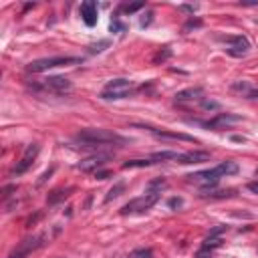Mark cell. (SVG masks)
Instances as JSON below:
<instances>
[{
    "mask_svg": "<svg viewBox=\"0 0 258 258\" xmlns=\"http://www.w3.org/2000/svg\"><path fill=\"white\" fill-rule=\"evenodd\" d=\"M77 139L83 143V147H97V145H109V143H125V139L109 129H83Z\"/></svg>",
    "mask_w": 258,
    "mask_h": 258,
    "instance_id": "1",
    "label": "cell"
},
{
    "mask_svg": "<svg viewBox=\"0 0 258 258\" xmlns=\"http://www.w3.org/2000/svg\"><path fill=\"white\" fill-rule=\"evenodd\" d=\"M79 62H81L79 56H50V58L32 60L30 64H26V71L28 73H44L54 67H69V64H79Z\"/></svg>",
    "mask_w": 258,
    "mask_h": 258,
    "instance_id": "2",
    "label": "cell"
},
{
    "mask_svg": "<svg viewBox=\"0 0 258 258\" xmlns=\"http://www.w3.org/2000/svg\"><path fill=\"white\" fill-rule=\"evenodd\" d=\"M157 202H159V191H147V194H143V196H139V198L127 202V204L121 208V214H125V216H127V214H143V212H147L149 208H153Z\"/></svg>",
    "mask_w": 258,
    "mask_h": 258,
    "instance_id": "3",
    "label": "cell"
},
{
    "mask_svg": "<svg viewBox=\"0 0 258 258\" xmlns=\"http://www.w3.org/2000/svg\"><path fill=\"white\" fill-rule=\"evenodd\" d=\"M131 91H133V83L131 81H127V79H113L101 91V99H107V101H111V99H125V97L131 95Z\"/></svg>",
    "mask_w": 258,
    "mask_h": 258,
    "instance_id": "4",
    "label": "cell"
},
{
    "mask_svg": "<svg viewBox=\"0 0 258 258\" xmlns=\"http://www.w3.org/2000/svg\"><path fill=\"white\" fill-rule=\"evenodd\" d=\"M220 171H218V167H212V169H204V171H196V173H191V175H187V179L191 181V183H198V185H202V187H214L218 181H220Z\"/></svg>",
    "mask_w": 258,
    "mask_h": 258,
    "instance_id": "5",
    "label": "cell"
},
{
    "mask_svg": "<svg viewBox=\"0 0 258 258\" xmlns=\"http://www.w3.org/2000/svg\"><path fill=\"white\" fill-rule=\"evenodd\" d=\"M38 151H40V147H38V143H30L28 147H26V151H24V155L20 157V161L14 165V169H12V175H22L32 163H34V159H36V155H38Z\"/></svg>",
    "mask_w": 258,
    "mask_h": 258,
    "instance_id": "6",
    "label": "cell"
},
{
    "mask_svg": "<svg viewBox=\"0 0 258 258\" xmlns=\"http://www.w3.org/2000/svg\"><path fill=\"white\" fill-rule=\"evenodd\" d=\"M222 40L228 42L226 52L230 56H244L248 52V48H250V42H248L246 36H224Z\"/></svg>",
    "mask_w": 258,
    "mask_h": 258,
    "instance_id": "7",
    "label": "cell"
},
{
    "mask_svg": "<svg viewBox=\"0 0 258 258\" xmlns=\"http://www.w3.org/2000/svg\"><path fill=\"white\" fill-rule=\"evenodd\" d=\"M111 159V153H93V155H89V157H85L83 161H79V169L81 171H85V173H89V171H97L101 165H105L107 161Z\"/></svg>",
    "mask_w": 258,
    "mask_h": 258,
    "instance_id": "8",
    "label": "cell"
},
{
    "mask_svg": "<svg viewBox=\"0 0 258 258\" xmlns=\"http://www.w3.org/2000/svg\"><path fill=\"white\" fill-rule=\"evenodd\" d=\"M42 240H44V236H42V234L32 236V238H26V240H24V242H20V246L10 254V258H26L32 250H36L38 246H42Z\"/></svg>",
    "mask_w": 258,
    "mask_h": 258,
    "instance_id": "9",
    "label": "cell"
},
{
    "mask_svg": "<svg viewBox=\"0 0 258 258\" xmlns=\"http://www.w3.org/2000/svg\"><path fill=\"white\" fill-rule=\"evenodd\" d=\"M42 87L48 89L50 93H56V95H64V93H69L73 89L71 81L64 79V77H48V79L42 81Z\"/></svg>",
    "mask_w": 258,
    "mask_h": 258,
    "instance_id": "10",
    "label": "cell"
},
{
    "mask_svg": "<svg viewBox=\"0 0 258 258\" xmlns=\"http://www.w3.org/2000/svg\"><path fill=\"white\" fill-rule=\"evenodd\" d=\"M194 101H204V89L202 87H189V89L175 93V103H194Z\"/></svg>",
    "mask_w": 258,
    "mask_h": 258,
    "instance_id": "11",
    "label": "cell"
},
{
    "mask_svg": "<svg viewBox=\"0 0 258 258\" xmlns=\"http://www.w3.org/2000/svg\"><path fill=\"white\" fill-rule=\"evenodd\" d=\"M238 121H242V117H238V115H230V113H220V115H216L212 121H208V123H206V127L222 129V127H228V125L238 123Z\"/></svg>",
    "mask_w": 258,
    "mask_h": 258,
    "instance_id": "12",
    "label": "cell"
},
{
    "mask_svg": "<svg viewBox=\"0 0 258 258\" xmlns=\"http://www.w3.org/2000/svg\"><path fill=\"white\" fill-rule=\"evenodd\" d=\"M81 18L87 26H95L97 24V4L87 0L81 4Z\"/></svg>",
    "mask_w": 258,
    "mask_h": 258,
    "instance_id": "13",
    "label": "cell"
},
{
    "mask_svg": "<svg viewBox=\"0 0 258 258\" xmlns=\"http://www.w3.org/2000/svg\"><path fill=\"white\" fill-rule=\"evenodd\" d=\"M155 137H161V139H177V141H189V143H198V139H194L191 135H185V133H173V131H157L153 127H147Z\"/></svg>",
    "mask_w": 258,
    "mask_h": 258,
    "instance_id": "14",
    "label": "cell"
},
{
    "mask_svg": "<svg viewBox=\"0 0 258 258\" xmlns=\"http://www.w3.org/2000/svg\"><path fill=\"white\" fill-rule=\"evenodd\" d=\"M204 161H210V153L208 151H187V153H181L179 157V163H204Z\"/></svg>",
    "mask_w": 258,
    "mask_h": 258,
    "instance_id": "15",
    "label": "cell"
},
{
    "mask_svg": "<svg viewBox=\"0 0 258 258\" xmlns=\"http://www.w3.org/2000/svg\"><path fill=\"white\" fill-rule=\"evenodd\" d=\"M179 157H181V153H177V151H155L151 155L153 161H169V159L179 161Z\"/></svg>",
    "mask_w": 258,
    "mask_h": 258,
    "instance_id": "16",
    "label": "cell"
},
{
    "mask_svg": "<svg viewBox=\"0 0 258 258\" xmlns=\"http://www.w3.org/2000/svg\"><path fill=\"white\" fill-rule=\"evenodd\" d=\"M216 167H218V171H220L222 177H224V175H232V173L238 171V163H236V161H222V163H218Z\"/></svg>",
    "mask_w": 258,
    "mask_h": 258,
    "instance_id": "17",
    "label": "cell"
},
{
    "mask_svg": "<svg viewBox=\"0 0 258 258\" xmlns=\"http://www.w3.org/2000/svg\"><path fill=\"white\" fill-rule=\"evenodd\" d=\"M153 163H155L153 159H129V161L123 163V167L125 169H131V167H149Z\"/></svg>",
    "mask_w": 258,
    "mask_h": 258,
    "instance_id": "18",
    "label": "cell"
},
{
    "mask_svg": "<svg viewBox=\"0 0 258 258\" xmlns=\"http://www.w3.org/2000/svg\"><path fill=\"white\" fill-rule=\"evenodd\" d=\"M222 246V238L220 236H208L206 240H204V244H202V250H214V248H220Z\"/></svg>",
    "mask_w": 258,
    "mask_h": 258,
    "instance_id": "19",
    "label": "cell"
},
{
    "mask_svg": "<svg viewBox=\"0 0 258 258\" xmlns=\"http://www.w3.org/2000/svg\"><path fill=\"white\" fill-rule=\"evenodd\" d=\"M123 189H125V181H119V183H115V185L109 189V194L105 196V202H111V200L119 198V196L123 194Z\"/></svg>",
    "mask_w": 258,
    "mask_h": 258,
    "instance_id": "20",
    "label": "cell"
},
{
    "mask_svg": "<svg viewBox=\"0 0 258 258\" xmlns=\"http://www.w3.org/2000/svg\"><path fill=\"white\" fill-rule=\"evenodd\" d=\"M163 187H167V181H165L163 177H155V179H151V181L147 183V191H159V194H161Z\"/></svg>",
    "mask_w": 258,
    "mask_h": 258,
    "instance_id": "21",
    "label": "cell"
},
{
    "mask_svg": "<svg viewBox=\"0 0 258 258\" xmlns=\"http://www.w3.org/2000/svg\"><path fill=\"white\" fill-rule=\"evenodd\" d=\"M129 258H153V252L149 248H137L129 254Z\"/></svg>",
    "mask_w": 258,
    "mask_h": 258,
    "instance_id": "22",
    "label": "cell"
},
{
    "mask_svg": "<svg viewBox=\"0 0 258 258\" xmlns=\"http://www.w3.org/2000/svg\"><path fill=\"white\" fill-rule=\"evenodd\" d=\"M69 191H71V189H58V191H52V196H48V204H56L58 200L67 198Z\"/></svg>",
    "mask_w": 258,
    "mask_h": 258,
    "instance_id": "23",
    "label": "cell"
},
{
    "mask_svg": "<svg viewBox=\"0 0 258 258\" xmlns=\"http://www.w3.org/2000/svg\"><path fill=\"white\" fill-rule=\"evenodd\" d=\"M143 6H145L143 2H133V4H125V6H123V12H125V14H133V12L141 10Z\"/></svg>",
    "mask_w": 258,
    "mask_h": 258,
    "instance_id": "24",
    "label": "cell"
},
{
    "mask_svg": "<svg viewBox=\"0 0 258 258\" xmlns=\"http://www.w3.org/2000/svg\"><path fill=\"white\" fill-rule=\"evenodd\" d=\"M230 196H234V189H230V191H210V194H202V198H230Z\"/></svg>",
    "mask_w": 258,
    "mask_h": 258,
    "instance_id": "25",
    "label": "cell"
},
{
    "mask_svg": "<svg viewBox=\"0 0 258 258\" xmlns=\"http://www.w3.org/2000/svg\"><path fill=\"white\" fill-rule=\"evenodd\" d=\"M107 44H109V42H107V40H103V42H99V44H91V46H89V50H91V52H101V50H103L101 46H107Z\"/></svg>",
    "mask_w": 258,
    "mask_h": 258,
    "instance_id": "26",
    "label": "cell"
},
{
    "mask_svg": "<svg viewBox=\"0 0 258 258\" xmlns=\"http://www.w3.org/2000/svg\"><path fill=\"white\" fill-rule=\"evenodd\" d=\"M202 107L204 109H218V103H214V101H202Z\"/></svg>",
    "mask_w": 258,
    "mask_h": 258,
    "instance_id": "27",
    "label": "cell"
},
{
    "mask_svg": "<svg viewBox=\"0 0 258 258\" xmlns=\"http://www.w3.org/2000/svg\"><path fill=\"white\" fill-rule=\"evenodd\" d=\"M181 206V198H171L169 200V208H179Z\"/></svg>",
    "mask_w": 258,
    "mask_h": 258,
    "instance_id": "28",
    "label": "cell"
},
{
    "mask_svg": "<svg viewBox=\"0 0 258 258\" xmlns=\"http://www.w3.org/2000/svg\"><path fill=\"white\" fill-rule=\"evenodd\" d=\"M196 258H212V252H210V250H200V252L196 254Z\"/></svg>",
    "mask_w": 258,
    "mask_h": 258,
    "instance_id": "29",
    "label": "cell"
},
{
    "mask_svg": "<svg viewBox=\"0 0 258 258\" xmlns=\"http://www.w3.org/2000/svg\"><path fill=\"white\" fill-rule=\"evenodd\" d=\"M246 187H248V189H250L252 194H258V179H256V181H250V183H248Z\"/></svg>",
    "mask_w": 258,
    "mask_h": 258,
    "instance_id": "30",
    "label": "cell"
},
{
    "mask_svg": "<svg viewBox=\"0 0 258 258\" xmlns=\"http://www.w3.org/2000/svg\"><path fill=\"white\" fill-rule=\"evenodd\" d=\"M52 171H54V167H50V169H48V171H44V173H42V177H40V179H38V183H44V181H46V177H48V175H50V173H52Z\"/></svg>",
    "mask_w": 258,
    "mask_h": 258,
    "instance_id": "31",
    "label": "cell"
},
{
    "mask_svg": "<svg viewBox=\"0 0 258 258\" xmlns=\"http://www.w3.org/2000/svg\"><path fill=\"white\" fill-rule=\"evenodd\" d=\"M12 191H16V185H6V187H4V198H8Z\"/></svg>",
    "mask_w": 258,
    "mask_h": 258,
    "instance_id": "32",
    "label": "cell"
},
{
    "mask_svg": "<svg viewBox=\"0 0 258 258\" xmlns=\"http://www.w3.org/2000/svg\"><path fill=\"white\" fill-rule=\"evenodd\" d=\"M95 175H97L99 179H107L111 173H109V171H95Z\"/></svg>",
    "mask_w": 258,
    "mask_h": 258,
    "instance_id": "33",
    "label": "cell"
},
{
    "mask_svg": "<svg viewBox=\"0 0 258 258\" xmlns=\"http://www.w3.org/2000/svg\"><path fill=\"white\" fill-rule=\"evenodd\" d=\"M254 173H256V177H258V167H256V171H254Z\"/></svg>",
    "mask_w": 258,
    "mask_h": 258,
    "instance_id": "34",
    "label": "cell"
}]
</instances>
